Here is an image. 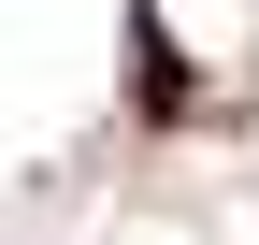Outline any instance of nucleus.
<instances>
[{"label": "nucleus", "instance_id": "f257e3e1", "mask_svg": "<svg viewBox=\"0 0 259 245\" xmlns=\"http://www.w3.org/2000/svg\"><path fill=\"white\" fill-rule=\"evenodd\" d=\"M130 115H144V130H173V115H187V58H173V29H158V15H130Z\"/></svg>", "mask_w": 259, "mask_h": 245}]
</instances>
